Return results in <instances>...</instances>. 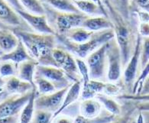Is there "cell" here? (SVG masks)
Returning <instances> with one entry per match:
<instances>
[{
    "label": "cell",
    "mask_w": 149,
    "mask_h": 123,
    "mask_svg": "<svg viewBox=\"0 0 149 123\" xmlns=\"http://www.w3.org/2000/svg\"><path fill=\"white\" fill-rule=\"evenodd\" d=\"M108 18L112 23L115 38L118 44L122 56L123 67H125L132 56L139 38L138 17L135 13L130 19H125L107 3H103Z\"/></svg>",
    "instance_id": "1"
},
{
    "label": "cell",
    "mask_w": 149,
    "mask_h": 123,
    "mask_svg": "<svg viewBox=\"0 0 149 123\" xmlns=\"http://www.w3.org/2000/svg\"><path fill=\"white\" fill-rule=\"evenodd\" d=\"M14 33L22 41L30 56L38 64L57 67L52 55L54 48L57 47L56 35L26 31Z\"/></svg>",
    "instance_id": "2"
},
{
    "label": "cell",
    "mask_w": 149,
    "mask_h": 123,
    "mask_svg": "<svg viewBox=\"0 0 149 123\" xmlns=\"http://www.w3.org/2000/svg\"><path fill=\"white\" fill-rule=\"evenodd\" d=\"M56 37L57 42L63 46V48L77 56V58L86 59L94 51L115 38V34L112 28L96 31L93 34L90 40L80 44L70 41L63 35H56Z\"/></svg>",
    "instance_id": "3"
},
{
    "label": "cell",
    "mask_w": 149,
    "mask_h": 123,
    "mask_svg": "<svg viewBox=\"0 0 149 123\" xmlns=\"http://www.w3.org/2000/svg\"><path fill=\"white\" fill-rule=\"evenodd\" d=\"M44 4V3H43ZM45 13L51 14L52 25L51 26L54 30L56 35H63L70 29L76 27H81L88 15L84 13H62L57 11L48 5H44Z\"/></svg>",
    "instance_id": "4"
},
{
    "label": "cell",
    "mask_w": 149,
    "mask_h": 123,
    "mask_svg": "<svg viewBox=\"0 0 149 123\" xmlns=\"http://www.w3.org/2000/svg\"><path fill=\"white\" fill-rule=\"evenodd\" d=\"M0 29L34 31L17 12L5 0H0Z\"/></svg>",
    "instance_id": "5"
},
{
    "label": "cell",
    "mask_w": 149,
    "mask_h": 123,
    "mask_svg": "<svg viewBox=\"0 0 149 123\" xmlns=\"http://www.w3.org/2000/svg\"><path fill=\"white\" fill-rule=\"evenodd\" d=\"M108 42L94 51L86 58L91 80H102L107 74L106 49Z\"/></svg>",
    "instance_id": "6"
},
{
    "label": "cell",
    "mask_w": 149,
    "mask_h": 123,
    "mask_svg": "<svg viewBox=\"0 0 149 123\" xmlns=\"http://www.w3.org/2000/svg\"><path fill=\"white\" fill-rule=\"evenodd\" d=\"M141 36L139 35L137 41L136 47L132 56L131 57L129 61L125 67L123 72V86L127 91L128 94H132L133 86L139 76L140 70V54H141Z\"/></svg>",
    "instance_id": "7"
},
{
    "label": "cell",
    "mask_w": 149,
    "mask_h": 123,
    "mask_svg": "<svg viewBox=\"0 0 149 123\" xmlns=\"http://www.w3.org/2000/svg\"><path fill=\"white\" fill-rule=\"evenodd\" d=\"M106 58L108 65L106 77L110 82H116L121 78L123 67L120 49L115 38L108 41Z\"/></svg>",
    "instance_id": "8"
},
{
    "label": "cell",
    "mask_w": 149,
    "mask_h": 123,
    "mask_svg": "<svg viewBox=\"0 0 149 123\" xmlns=\"http://www.w3.org/2000/svg\"><path fill=\"white\" fill-rule=\"evenodd\" d=\"M35 74L43 76L51 81L57 89V90L70 86L71 80L61 68L54 66H47L38 64Z\"/></svg>",
    "instance_id": "9"
},
{
    "label": "cell",
    "mask_w": 149,
    "mask_h": 123,
    "mask_svg": "<svg viewBox=\"0 0 149 123\" xmlns=\"http://www.w3.org/2000/svg\"><path fill=\"white\" fill-rule=\"evenodd\" d=\"M70 86L48 94H39L38 96L37 93L35 100V109L47 111L52 113H56L61 106L63 99Z\"/></svg>",
    "instance_id": "10"
},
{
    "label": "cell",
    "mask_w": 149,
    "mask_h": 123,
    "mask_svg": "<svg viewBox=\"0 0 149 123\" xmlns=\"http://www.w3.org/2000/svg\"><path fill=\"white\" fill-rule=\"evenodd\" d=\"M32 90L25 94H13L11 97L5 98L0 103V118L19 115L31 97Z\"/></svg>",
    "instance_id": "11"
},
{
    "label": "cell",
    "mask_w": 149,
    "mask_h": 123,
    "mask_svg": "<svg viewBox=\"0 0 149 123\" xmlns=\"http://www.w3.org/2000/svg\"><path fill=\"white\" fill-rule=\"evenodd\" d=\"M17 13L28 23L35 32L41 34L56 35L55 31L50 25L46 15H37L29 13L25 10H15Z\"/></svg>",
    "instance_id": "12"
},
{
    "label": "cell",
    "mask_w": 149,
    "mask_h": 123,
    "mask_svg": "<svg viewBox=\"0 0 149 123\" xmlns=\"http://www.w3.org/2000/svg\"><path fill=\"white\" fill-rule=\"evenodd\" d=\"M81 27L93 32L112 28V23L108 17L104 15L89 16L83 23Z\"/></svg>",
    "instance_id": "13"
},
{
    "label": "cell",
    "mask_w": 149,
    "mask_h": 123,
    "mask_svg": "<svg viewBox=\"0 0 149 123\" xmlns=\"http://www.w3.org/2000/svg\"><path fill=\"white\" fill-rule=\"evenodd\" d=\"M38 64V63L33 58L29 60L22 62L18 65L17 76L21 80L31 83L34 87H36L34 78H35V70H36V67Z\"/></svg>",
    "instance_id": "14"
},
{
    "label": "cell",
    "mask_w": 149,
    "mask_h": 123,
    "mask_svg": "<svg viewBox=\"0 0 149 123\" xmlns=\"http://www.w3.org/2000/svg\"><path fill=\"white\" fill-rule=\"evenodd\" d=\"M19 37L13 31L0 29V54L1 55L11 52L18 45Z\"/></svg>",
    "instance_id": "15"
},
{
    "label": "cell",
    "mask_w": 149,
    "mask_h": 123,
    "mask_svg": "<svg viewBox=\"0 0 149 123\" xmlns=\"http://www.w3.org/2000/svg\"><path fill=\"white\" fill-rule=\"evenodd\" d=\"M6 89L7 92L10 94H25L26 92L31 91L34 87L31 83L21 80L17 76H10L6 81Z\"/></svg>",
    "instance_id": "16"
},
{
    "label": "cell",
    "mask_w": 149,
    "mask_h": 123,
    "mask_svg": "<svg viewBox=\"0 0 149 123\" xmlns=\"http://www.w3.org/2000/svg\"><path fill=\"white\" fill-rule=\"evenodd\" d=\"M1 57H2V60H3V61L10 60V61L14 62L17 64H20L23 61H25V60L32 59V58L29 54L26 47L20 38H19L18 45L13 51H12L9 53L4 54Z\"/></svg>",
    "instance_id": "17"
},
{
    "label": "cell",
    "mask_w": 149,
    "mask_h": 123,
    "mask_svg": "<svg viewBox=\"0 0 149 123\" xmlns=\"http://www.w3.org/2000/svg\"><path fill=\"white\" fill-rule=\"evenodd\" d=\"M102 104L97 99H83L80 105V115L86 118H95L101 114Z\"/></svg>",
    "instance_id": "18"
},
{
    "label": "cell",
    "mask_w": 149,
    "mask_h": 123,
    "mask_svg": "<svg viewBox=\"0 0 149 123\" xmlns=\"http://www.w3.org/2000/svg\"><path fill=\"white\" fill-rule=\"evenodd\" d=\"M75 3L76 6L78 9L87 15L88 16H100V15H104L108 17L106 13L100 7V5L96 2L91 1V0H73Z\"/></svg>",
    "instance_id": "19"
},
{
    "label": "cell",
    "mask_w": 149,
    "mask_h": 123,
    "mask_svg": "<svg viewBox=\"0 0 149 123\" xmlns=\"http://www.w3.org/2000/svg\"><path fill=\"white\" fill-rule=\"evenodd\" d=\"M106 83H107L102 82L101 80L90 79L86 86H82L81 94H80L82 100L94 98L99 93H103L106 89Z\"/></svg>",
    "instance_id": "20"
},
{
    "label": "cell",
    "mask_w": 149,
    "mask_h": 123,
    "mask_svg": "<svg viewBox=\"0 0 149 123\" xmlns=\"http://www.w3.org/2000/svg\"><path fill=\"white\" fill-rule=\"evenodd\" d=\"M40 1L41 2L43 1L45 4L48 5L57 11L62 13H81L77 7L76 6L73 0H40Z\"/></svg>",
    "instance_id": "21"
},
{
    "label": "cell",
    "mask_w": 149,
    "mask_h": 123,
    "mask_svg": "<svg viewBox=\"0 0 149 123\" xmlns=\"http://www.w3.org/2000/svg\"><path fill=\"white\" fill-rule=\"evenodd\" d=\"M93 33V31L84 28V27H76L69 30L63 36L73 42L80 44L86 42L88 40H90Z\"/></svg>",
    "instance_id": "22"
},
{
    "label": "cell",
    "mask_w": 149,
    "mask_h": 123,
    "mask_svg": "<svg viewBox=\"0 0 149 123\" xmlns=\"http://www.w3.org/2000/svg\"><path fill=\"white\" fill-rule=\"evenodd\" d=\"M37 96V88H33L31 97L19 114V123H30L35 111V100Z\"/></svg>",
    "instance_id": "23"
},
{
    "label": "cell",
    "mask_w": 149,
    "mask_h": 123,
    "mask_svg": "<svg viewBox=\"0 0 149 123\" xmlns=\"http://www.w3.org/2000/svg\"><path fill=\"white\" fill-rule=\"evenodd\" d=\"M102 5L107 3L125 19H130L132 13L131 12V0H101Z\"/></svg>",
    "instance_id": "24"
},
{
    "label": "cell",
    "mask_w": 149,
    "mask_h": 123,
    "mask_svg": "<svg viewBox=\"0 0 149 123\" xmlns=\"http://www.w3.org/2000/svg\"><path fill=\"white\" fill-rule=\"evenodd\" d=\"M95 97L102 104V106L105 107V109L108 113H111L116 116H118L121 115L122 107L112 97L107 96L104 93H99Z\"/></svg>",
    "instance_id": "25"
},
{
    "label": "cell",
    "mask_w": 149,
    "mask_h": 123,
    "mask_svg": "<svg viewBox=\"0 0 149 123\" xmlns=\"http://www.w3.org/2000/svg\"><path fill=\"white\" fill-rule=\"evenodd\" d=\"M34 81L37 87V92L38 94H48V93L57 91V89L54 85L43 76L35 74Z\"/></svg>",
    "instance_id": "26"
},
{
    "label": "cell",
    "mask_w": 149,
    "mask_h": 123,
    "mask_svg": "<svg viewBox=\"0 0 149 123\" xmlns=\"http://www.w3.org/2000/svg\"><path fill=\"white\" fill-rule=\"evenodd\" d=\"M117 116L108 113L107 114H100L95 118H86L81 115H78L74 119V123H110Z\"/></svg>",
    "instance_id": "27"
},
{
    "label": "cell",
    "mask_w": 149,
    "mask_h": 123,
    "mask_svg": "<svg viewBox=\"0 0 149 123\" xmlns=\"http://www.w3.org/2000/svg\"><path fill=\"white\" fill-rule=\"evenodd\" d=\"M25 10L37 15H45V8L40 0H19Z\"/></svg>",
    "instance_id": "28"
},
{
    "label": "cell",
    "mask_w": 149,
    "mask_h": 123,
    "mask_svg": "<svg viewBox=\"0 0 149 123\" xmlns=\"http://www.w3.org/2000/svg\"><path fill=\"white\" fill-rule=\"evenodd\" d=\"M0 64V75L2 77H10L17 76L18 74V65L10 60H1Z\"/></svg>",
    "instance_id": "29"
},
{
    "label": "cell",
    "mask_w": 149,
    "mask_h": 123,
    "mask_svg": "<svg viewBox=\"0 0 149 123\" xmlns=\"http://www.w3.org/2000/svg\"><path fill=\"white\" fill-rule=\"evenodd\" d=\"M75 59L77 64L78 70H79V72H80V76H81L82 79V86H85L88 84V83L90 80L88 66L86 64V60H84V59L77 58V57L75 58Z\"/></svg>",
    "instance_id": "30"
},
{
    "label": "cell",
    "mask_w": 149,
    "mask_h": 123,
    "mask_svg": "<svg viewBox=\"0 0 149 123\" xmlns=\"http://www.w3.org/2000/svg\"><path fill=\"white\" fill-rule=\"evenodd\" d=\"M149 61V37H141L140 70H142Z\"/></svg>",
    "instance_id": "31"
},
{
    "label": "cell",
    "mask_w": 149,
    "mask_h": 123,
    "mask_svg": "<svg viewBox=\"0 0 149 123\" xmlns=\"http://www.w3.org/2000/svg\"><path fill=\"white\" fill-rule=\"evenodd\" d=\"M149 74V61L145 67L143 68L141 71L140 72L139 76L137 78L136 81H135L134 86H133L132 90V95H139L140 91L141 90V86H142L143 82L145 80V78Z\"/></svg>",
    "instance_id": "32"
},
{
    "label": "cell",
    "mask_w": 149,
    "mask_h": 123,
    "mask_svg": "<svg viewBox=\"0 0 149 123\" xmlns=\"http://www.w3.org/2000/svg\"><path fill=\"white\" fill-rule=\"evenodd\" d=\"M135 110H136V108H135V103H134V104L131 105V107H129V109H127L125 114L117 116L110 123H130L132 121V117L133 113Z\"/></svg>",
    "instance_id": "33"
},
{
    "label": "cell",
    "mask_w": 149,
    "mask_h": 123,
    "mask_svg": "<svg viewBox=\"0 0 149 123\" xmlns=\"http://www.w3.org/2000/svg\"><path fill=\"white\" fill-rule=\"evenodd\" d=\"M145 11L149 13V0H131V12Z\"/></svg>",
    "instance_id": "34"
},
{
    "label": "cell",
    "mask_w": 149,
    "mask_h": 123,
    "mask_svg": "<svg viewBox=\"0 0 149 123\" xmlns=\"http://www.w3.org/2000/svg\"><path fill=\"white\" fill-rule=\"evenodd\" d=\"M119 92H120L119 86L116 84H113V83H106V89H105V91L103 93L107 95V96L111 97V96H118Z\"/></svg>",
    "instance_id": "35"
},
{
    "label": "cell",
    "mask_w": 149,
    "mask_h": 123,
    "mask_svg": "<svg viewBox=\"0 0 149 123\" xmlns=\"http://www.w3.org/2000/svg\"><path fill=\"white\" fill-rule=\"evenodd\" d=\"M74 119L71 118L70 116L66 115H60L59 114L52 120L51 123H74Z\"/></svg>",
    "instance_id": "36"
},
{
    "label": "cell",
    "mask_w": 149,
    "mask_h": 123,
    "mask_svg": "<svg viewBox=\"0 0 149 123\" xmlns=\"http://www.w3.org/2000/svg\"><path fill=\"white\" fill-rule=\"evenodd\" d=\"M133 102H135V108L139 111H140V112H149V100L133 101Z\"/></svg>",
    "instance_id": "37"
},
{
    "label": "cell",
    "mask_w": 149,
    "mask_h": 123,
    "mask_svg": "<svg viewBox=\"0 0 149 123\" xmlns=\"http://www.w3.org/2000/svg\"><path fill=\"white\" fill-rule=\"evenodd\" d=\"M139 33L141 37H149V22L139 23Z\"/></svg>",
    "instance_id": "38"
},
{
    "label": "cell",
    "mask_w": 149,
    "mask_h": 123,
    "mask_svg": "<svg viewBox=\"0 0 149 123\" xmlns=\"http://www.w3.org/2000/svg\"><path fill=\"white\" fill-rule=\"evenodd\" d=\"M0 123H19V115L0 118Z\"/></svg>",
    "instance_id": "39"
},
{
    "label": "cell",
    "mask_w": 149,
    "mask_h": 123,
    "mask_svg": "<svg viewBox=\"0 0 149 123\" xmlns=\"http://www.w3.org/2000/svg\"><path fill=\"white\" fill-rule=\"evenodd\" d=\"M140 96H144V95H149V74L145 78V80L143 82L141 90L139 92Z\"/></svg>",
    "instance_id": "40"
},
{
    "label": "cell",
    "mask_w": 149,
    "mask_h": 123,
    "mask_svg": "<svg viewBox=\"0 0 149 123\" xmlns=\"http://www.w3.org/2000/svg\"><path fill=\"white\" fill-rule=\"evenodd\" d=\"M5 1L8 2L15 10H25V8L22 6L19 0H5Z\"/></svg>",
    "instance_id": "41"
},
{
    "label": "cell",
    "mask_w": 149,
    "mask_h": 123,
    "mask_svg": "<svg viewBox=\"0 0 149 123\" xmlns=\"http://www.w3.org/2000/svg\"><path fill=\"white\" fill-rule=\"evenodd\" d=\"M5 84H6V81L3 79V77H2L1 75H0V89H2V87L3 86H5Z\"/></svg>",
    "instance_id": "42"
},
{
    "label": "cell",
    "mask_w": 149,
    "mask_h": 123,
    "mask_svg": "<svg viewBox=\"0 0 149 123\" xmlns=\"http://www.w3.org/2000/svg\"><path fill=\"white\" fill-rule=\"evenodd\" d=\"M130 123H139V122H138L137 119H135V120H132Z\"/></svg>",
    "instance_id": "43"
},
{
    "label": "cell",
    "mask_w": 149,
    "mask_h": 123,
    "mask_svg": "<svg viewBox=\"0 0 149 123\" xmlns=\"http://www.w3.org/2000/svg\"><path fill=\"white\" fill-rule=\"evenodd\" d=\"M1 60H2V57L0 56V61H1Z\"/></svg>",
    "instance_id": "44"
},
{
    "label": "cell",
    "mask_w": 149,
    "mask_h": 123,
    "mask_svg": "<svg viewBox=\"0 0 149 123\" xmlns=\"http://www.w3.org/2000/svg\"><path fill=\"white\" fill-rule=\"evenodd\" d=\"M0 56H2V55H1V54H0Z\"/></svg>",
    "instance_id": "45"
},
{
    "label": "cell",
    "mask_w": 149,
    "mask_h": 123,
    "mask_svg": "<svg viewBox=\"0 0 149 123\" xmlns=\"http://www.w3.org/2000/svg\"><path fill=\"white\" fill-rule=\"evenodd\" d=\"M75 1H77V0H75Z\"/></svg>",
    "instance_id": "46"
},
{
    "label": "cell",
    "mask_w": 149,
    "mask_h": 123,
    "mask_svg": "<svg viewBox=\"0 0 149 123\" xmlns=\"http://www.w3.org/2000/svg\"><path fill=\"white\" fill-rule=\"evenodd\" d=\"M2 92H0V93H2Z\"/></svg>",
    "instance_id": "47"
}]
</instances>
